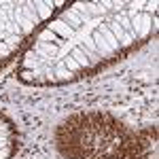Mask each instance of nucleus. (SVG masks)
Segmentation results:
<instances>
[{
    "mask_svg": "<svg viewBox=\"0 0 159 159\" xmlns=\"http://www.w3.org/2000/svg\"><path fill=\"white\" fill-rule=\"evenodd\" d=\"M129 159H159V142L155 125H148L136 134V147Z\"/></svg>",
    "mask_w": 159,
    "mask_h": 159,
    "instance_id": "3",
    "label": "nucleus"
},
{
    "mask_svg": "<svg viewBox=\"0 0 159 159\" xmlns=\"http://www.w3.org/2000/svg\"><path fill=\"white\" fill-rule=\"evenodd\" d=\"M66 2H0V70L7 68Z\"/></svg>",
    "mask_w": 159,
    "mask_h": 159,
    "instance_id": "2",
    "label": "nucleus"
},
{
    "mask_svg": "<svg viewBox=\"0 0 159 159\" xmlns=\"http://www.w3.org/2000/svg\"><path fill=\"white\" fill-rule=\"evenodd\" d=\"M19 148V132L13 119L0 112V159H13Z\"/></svg>",
    "mask_w": 159,
    "mask_h": 159,
    "instance_id": "4",
    "label": "nucleus"
},
{
    "mask_svg": "<svg viewBox=\"0 0 159 159\" xmlns=\"http://www.w3.org/2000/svg\"><path fill=\"white\" fill-rule=\"evenodd\" d=\"M136 134L106 110H79L55 127L53 142L64 159H129Z\"/></svg>",
    "mask_w": 159,
    "mask_h": 159,
    "instance_id": "1",
    "label": "nucleus"
}]
</instances>
